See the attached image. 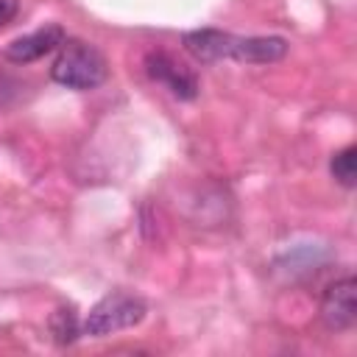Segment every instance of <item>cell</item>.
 <instances>
[{"mask_svg":"<svg viewBox=\"0 0 357 357\" xmlns=\"http://www.w3.org/2000/svg\"><path fill=\"white\" fill-rule=\"evenodd\" d=\"M187 53L198 61H220L231 59L240 64H271L284 59L287 39L284 36H237L218 28H195L181 36Z\"/></svg>","mask_w":357,"mask_h":357,"instance_id":"cell-1","label":"cell"},{"mask_svg":"<svg viewBox=\"0 0 357 357\" xmlns=\"http://www.w3.org/2000/svg\"><path fill=\"white\" fill-rule=\"evenodd\" d=\"M106 75L109 64L103 53L84 39H64L50 67V78L67 89H95Z\"/></svg>","mask_w":357,"mask_h":357,"instance_id":"cell-2","label":"cell"},{"mask_svg":"<svg viewBox=\"0 0 357 357\" xmlns=\"http://www.w3.org/2000/svg\"><path fill=\"white\" fill-rule=\"evenodd\" d=\"M145 73L162 84L170 95H176L178 100H192L198 95V75L184 64L178 61L176 56H170L167 50H151L145 56Z\"/></svg>","mask_w":357,"mask_h":357,"instance_id":"cell-4","label":"cell"},{"mask_svg":"<svg viewBox=\"0 0 357 357\" xmlns=\"http://www.w3.org/2000/svg\"><path fill=\"white\" fill-rule=\"evenodd\" d=\"M329 170H332L335 181H340L343 187H354V181H357V148L346 145L337 153H332Z\"/></svg>","mask_w":357,"mask_h":357,"instance_id":"cell-7","label":"cell"},{"mask_svg":"<svg viewBox=\"0 0 357 357\" xmlns=\"http://www.w3.org/2000/svg\"><path fill=\"white\" fill-rule=\"evenodd\" d=\"M50 332L59 343H73L81 335V324L75 318V310L73 307H59L50 318Z\"/></svg>","mask_w":357,"mask_h":357,"instance_id":"cell-8","label":"cell"},{"mask_svg":"<svg viewBox=\"0 0 357 357\" xmlns=\"http://www.w3.org/2000/svg\"><path fill=\"white\" fill-rule=\"evenodd\" d=\"M64 39H67L64 28L59 22H50V25H42V28H36V31H31V33L17 36L14 42H8L6 50H3V56L8 61H14V64H28V61H36V59L59 50Z\"/></svg>","mask_w":357,"mask_h":357,"instance_id":"cell-6","label":"cell"},{"mask_svg":"<svg viewBox=\"0 0 357 357\" xmlns=\"http://www.w3.org/2000/svg\"><path fill=\"white\" fill-rule=\"evenodd\" d=\"M20 11V0H0V28H6Z\"/></svg>","mask_w":357,"mask_h":357,"instance_id":"cell-9","label":"cell"},{"mask_svg":"<svg viewBox=\"0 0 357 357\" xmlns=\"http://www.w3.org/2000/svg\"><path fill=\"white\" fill-rule=\"evenodd\" d=\"M148 312V304L145 298L134 296V293H126V290H114V293H106L84 318L81 324V332L84 335H92V337H103V335H114V332H123V329H131L137 326Z\"/></svg>","mask_w":357,"mask_h":357,"instance_id":"cell-3","label":"cell"},{"mask_svg":"<svg viewBox=\"0 0 357 357\" xmlns=\"http://www.w3.org/2000/svg\"><path fill=\"white\" fill-rule=\"evenodd\" d=\"M321 321L329 332H346L357 321V282L354 276L335 279L321 296Z\"/></svg>","mask_w":357,"mask_h":357,"instance_id":"cell-5","label":"cell"}]
</instances>
